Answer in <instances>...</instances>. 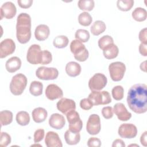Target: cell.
I'll list each match as a JSON object with an SVG mask.
<instances>
[{
    "label": "cell",
    "instance_id": "6da1fadb",
    "mask_svg": "<svg viewBox=\"0 0 147 147\" xmlns=\"http://www.w3.org/2000/svg\"><path fill=\"white\" fill-rule=\"evenodd\" d=\"M127 103L129 108L137 114H143L147 110V86L136 84L129 90Z\"/></svg>",
    "mask_w": 147,
    "mask_h": 147
},
{
    "label": "cell",
    "instance_id": "7a4b0ae2",
    "mask_svg": "<svg viewBox=\"0 0 147 147\" xmlns=\"http://www.w3.org/2000/svg\"><path fill=\"white\" fill-rule=\"evenodd\" d=\"M31 34L30 16L26 13H21L17 18V39L20 43L26 44L30 40Z\"/></svg>",
    "mask_w": 147,
    "mask_h": 147
},
{
    "label": "cell",
    "instance_id": "3957f363",
    "mask_svg": "<svg viewBox=\"0 0 147 147\" xmlns=\"http://www.w3.org/2000/svg\"><path fill=\"white\" fill-rule=\"evenodd\" d=\"M28 80L26 76L21 73L15 75L10 83V92L14 95L22 94L27 85Z\"/></svg>",
    "mask_w": 147,
    "mask_h": 147
},
{
    "label": "cell",
    "instance_id": "277c9868",
    "mask_svg": "<svg viewBox=\"0 0 147 147\" xmlns=\"http://www.w3.org/2000/svg\"><path fill=\"white\" fill-rule=\"evenodd\" d=\"M70 50L75 59L80 62L85 61L88 57V51L85 45L78 40H74L70 44Z\"/></svg>",
    "mask_w": 147,
    "mask_h": 147
},
{
    "label": "cell",
    "instance_id": "5b68a950",
    "mask_svg": "<svg viewBox=\"0 0 147 147\" xmlns=\"http://www.w3.org/2000/svg\"><path fill=\"white\" fill-rule=\"evenodd\" d=\"M92 103L93 105H107L111 102V98L107 91H92L88 98Z\"/></svg>",
    "mask_w": 147,
    "mask_h": 147
},
{
    "label": "cell",
    "instance_id": "8992f818",
    "mask_svg": "<svg viewBox=\"0 0 147 147\" xmlns=\"http://www.w3.org/2000/svg\"><path fill=\"white\" fill-rule=\"evenodd\" d=\"M109 71L111 79L114 82H118L123 78L126 66L121 61L113 62L109 65Z\"/></svg>",
    "mask_w": 147,
    "mask_h": 147
},
{
    "label": "cell",
    "instance_id": "52a82bcc",
    "mask_svg": "<svg viewBox=\"0 0 147 147\" xmlns=\"http://www.w3.org/2000/svg\"><path fill=\"white\" fill-rule=\"evenodd\" d=\"M67 121L69 123V130L74 133H79L82 129L83 122L79 113L75 110H72L66 114Z\"/></svg>",
    "mask_w": 147,
    "mask_h": 147
},
{
    "label": "cell",
    "instance_id": "ba28073f",
    "mask_svg": "<svg viewBox=\"0 0 147 147\" xmlns=\"http://www.w3.org/2000/svg\"><path fill=\"white\" fill-rule=\"evenodd\" d=\"M36 76L41 80H49L56 79L59 75V71L56 68L40 67L36 71Z\"/></svg>",
    "mask_w": 147,
    "mask_h": 147
},
{
    "label": "cell",
    "instance_id": "9c48e42d",
    "mask_svg": "<svg viewBox=\"0 0 147 147\" xmlns=\"http://www.w3.org/2000/svg\"><path fill=\"white\" fill-rule=\"evenodd\" d=\"M107 79L106 76L101 73L94 74L89 80L88 87L92 91H100L107 84Z\"/></svg>",
    "mask_w": 147,
    "mask_h": 147
},
{
    "label": "cell",
    "instance_id": "30bf717a",
    "mask_svg": "<svg viewBox=\"0 0 147 147\" xmlns=\"http://www.w3.org/2000/svg\"><path fill=\"white\" fill-rule=\"evenodd\" d=\"M101 129L100 119L98 115L93 114L90 115L86 125V130L91 135L98 134Z\"/></svg>",
    "mask_w": 147,
    "mask_h": 147
},
{
    "label": "cell",
    "instance_id": "8fae6325",
    "mask_svg": "<svg viewBox=\"0 0 147 147\" xmlns=\"http://www.w3.org/2000/svg\"><path fill=\"white\" fill-rule=\"evenodd\" d=\"M42 51L38 44H33L28 49L26 55L27 61L32 64H40Z\"/></svg>",
    "mask_w": 147,
    "mask_h": 147
},
{
    "label": "cell",
    "instance_id": "7c38bea8",
    "mask_svg": "<svg viewBox=\"0 0 147 147\" xmlns=\"http://www.w3.org/2000/svg\"><path fill=\"white\" fill-rule=\"evenodd\" d=\"M118 133L121 138H133L137 134V129L132 123H123L119 127Z\"/></svg>",
    "mask_w": 147,
    "mask_h": 147
},
{
    "label": "cell",
    "instance_id": "4fadbf2b",
    "mask_svg": "<svg viewBox=\"0 0 147 147\" xmlns=\"http://www.w3.org/2000/svg\"><path fill=\"white\" fill-rule=\"evenodd\" d=\"M16 49V44L11 38H6L0 43V58H5L12 54Z\"/></svg>",
    "mask_w": 147,
    "mask_h": 147
},
{
    "label": "cell",
    "instance_id": "5bb4252c",
    "mask_svg": "<svg viewBox=\"0 0 147 147\" xmlns=\"http://www.w3.org/2000/svg\"><path fill=\"white\" fill-rule=\"evenodd\" d=\"M56 107L59 111L66 115L68 112L76 109V103L72 99L62 98L57 102Z\"/></svg>",
    "mask_w": 147,
    "mask_h": 147
},
{
    "label": "cell",
    "instance_id": "9a60e30c",
    "mask_svg": "<svg viewBox=\"0 0 147 147\" xmlns=\"http://www.w3.org/2000/svg\"><path fill=\"white\" fill-rule=\"evenodd\" d=\"M17 9L15 5L11 2H6L3 3L0 8L1 20L3 17L6 19H11L16 14Z\"/></svg>",
    "mask_w": 147,
    "mask_h": 147
},
{
    "label": "cell",
    "instance_id": "2e32d148",
    "mask_svg": "<svg viewBox=\"0 0 147 147\" xmlns=\"http://www.w3.org/2000/svg\"><path fill=\"white\" fill-rule=\"evenodd\" d=\"M113 112L117 116L119 120L127 121L131 117V114L129 112L122 103H117L114 105Z\"/></svg>",
    "mask_w": 147,
    "mask_h": 147
},
{
    "label": "cell",
    "instance_id": "e0dca14e",
    "mask_svg": "<svg viewBox=\"0 0 147 147\" xmlns=\"http://www.w3.org/2000/svg\"><path fill=\"white\" fill-rule=\"evenodd\" d=\"M45 95L48 99L53 100L62 98L63 96V92L56 84H50L46 88Z\"/></svg>",
    "mask_w": 147,
    "mask_h": 147
},
{
    "label": "cell",
    "instance_id": "ac0fdd59",
    "mask_svg": "<svg viewBox=\"0 0 147 147\" xmlns=\"http://www.w3.org/2000/svg\"><path fill=\"white\" fill-rule=\"evenodd\" d=\"M45 144L48 147H62L63 144L61 140L56 132L48 131L45 138Z\"/></svg>",
    "mask_w": 147,
    "mask_h": 147
},
{
    "label": "cell",
    "instance_id": "d6986e66",
    "mask_svg": "<svg viewBox=\"0 0 147 147\" xmlns=\"http://www.w3.org/2000/svg\"><path fill=\"white\" fill-rule=\"evenodd\" d=\"M65 124V120L63 115L59 113L52 114L49 119V126L55 129H62Z\"/></svg>",
    "mask_w": 147,
    "mask_h": 147
},
{
    "label": "cell",
    "instance_id": "ffe728a7",
    "mask_svg": "<svg viewBox=\"0 0 147 147\" xmlns=\"http://www.w3.org/2000/svg\"><path fill=\"white\" fill-rule=\"evenodd\" d=\"M50 34L49 28L45 24L38 25L35 29L34 36L38 41H44Z\"/></svg>",
    "mask_w": 147,
    "mask_h": 147
},
{
    "label": "cell",
    "instance_id": "44dd1931",
    "mask_svg": "<svg viewBox=\"0 0 147 147\" xmlns=\"http://www.w3.org/2000/svg\"><path fill=\"white\" fill-rule=\"evenodd\" d=\"M21 67V60L17 56L11 57L9 59L5 64L6 70L10 73H13L20 69Z\"/></svg>",
    "mask_w": 147,
    "mask_h": 147
},
{
    "label": "cell",
    "instance_id": "7402d4cb",
    "mask_svg": "<svg viewBox=\"0 0 147 147\" xmlns=\"http://www.w3.org/2000/svg\"><path fill=\"white\" fill-rule=\"evenodd\" d=\"M80 65L75 61H70L66 64L65 72L67 74L71 77L78 76L81 72Z\"/></svg>",
    "mask_w": 147,
    "mask_h": 147
},
{
    "label": "cell",
    "instance_id": "603a6c76",
    "mask_svg": "<svg viewBox=\"0 0 147 147\" xmlns=\"http://www.w3.org/2000/svg\"><path fill=\"white\" fill-rule=\"evenodd\" d=\"M32 115L33 119L35 122L41 123L46 119L48 116V113L44 108L39 107L35 108L32 111Z\"/></svg>",
    "mask_w": 147,
    "mask_h": 147
},
{
    "label": "cell",
    "instance_id": "cb8c5ba5",
    "mask_svg": "<svg viewBox=\"0 0 147 147\" xmlns=\"http://www.w3.org/2000/svg\"><path fill=\"white\" fill-rule=\"evenodd\" d=\"M64 138L66 143L70 145H76L80 140L79 133H74L70 130H67L64 133Z\"/></svg>",
    "mask_w": 147,
    "mask_h": 147
},
{
    "label": "cell",
    "instance_id": "d4e9b609",
    "mask_svg": "<svg viewBox=\"0 0 147 147\" xmlns=\"http://www.w3.org/2000/svg\"><path fill=\"white\" fill-rule=\"evenodd\" d=\"M119 49L114 44H111L103 49V56L107 59H113L117 57Z\"/></svg>",
    "mask_w": 147,
    "mask_h": 147
},
{
    "label": "cell",
    "instance_id": "484cf974",
    "mask_svg": "<svg viewBox=\"0 0 147 147\" xmlns=\"http://www.w3.org/2000/svg\"><path fill=\"white\" fill-rule=\"evenodd\" d=\"M106 28L105 23L100 20L95 21L90 28L91 33L94 36H98L103 33Z\"/></svg>",
    "mask_w": 147,
    "mask_h": 147
},
{
    "label": "cell",
    "instance_id": "4316f807",
    "mask_svg": "<svg viewBox=\"0 0 147 147\" xmlns=\"http://www.w3.org/2000/svg\"><path fill=\"white\" fill-rule=\"evenodd\" d=\"M131 16L133 18L138 22H142L146 19V10L142 7H137L132 12Z\"/></svg>",
    "mask_w": 147,
    "mask_h": 147
},
{
    "label": "cell",
    "instance_id": "83f0119b",
    "mask_svg": "<svg viewBox=\"0 0 147 147\" xmlns=\"http://www.w3.org/2000/svg\"><path fill=\"white\" fill-rule=\"evenodd\" d=\"M43 84L38 81H33L29 87L30 93L35 96L41 95L42 93Z\"/></svg>",
    "mask_w": 147,
    "mask_h": 147
},
{
    "label": "cell",
    "instance_id": "f1b7e54d",
    "mask_svg": "<svg viewBox=\"0 0 147 147\" xmlns=\"http://www.w3.org/2000/svg\"><path fill=\"white\" fill-rule=\"evenodd\" d=\"M16 121L21 126L28 125L30 122V116L28 112L21 111L16 114Z\"/></svg>",
    "mask_w": 147,
    "mask_h": 147
},
{
    "label": "cell",
    "instance_id": "f546056e",
    "mask_svg": "<svg viewBox=\"0 0 147 147\" xmlns=\"http://www.w3.org/2000/svg\"><path fill=\"white\" fill-rule=\"evenodd\" d=\"M13 113L9 110H3L0 112V121L1 126L10 124L13 121Z\"/></svg>",
    "mask_w": 147,
    "mask_h": 147
},
{
    "label": "cell",
    "instance_id": "4dcf8cb0",
    "mask_svg": "<svg viewBox=\"0 0 147 147\" xmlns=\"http://www.w3.org/2000/svg\"><path fill=\"white\" fill-rule=\"evenodd\" d=\"M68 42L69 40L67 36L64 35H60L54 38L53 44L55 47L61 49L66 47L68 44Z\"/></svg>",
    "mask_w": 147,
    "mask_h": 147
},
{
    "label": "cell",
    "instance_id": "1f68e13d",
    "mask_svg": "<svg viewBox=\"0 0 147 147\" xmlns=\"http://www.w3.org/2000/svg\"><path fill=\"white\" fill-rule=\"evenodd\" d=\"M134 1L133 0H118L117 2V6L119 10L123 11L130 10L133 6Z\"/></svg>",
    "mask_w": 147,
    "mask_h": 147
},
{
    "label": "cell",
    "instance_id": "d6a6232c",
    "mask_svg": "<svg viewBox=\"0 0 147 147\" xmlns=\"http://www.w3.org/2000/svg\"><path fill=\"white\" fill-rule=\"evenodd\" d=\"M92 21L91 16L88 12L84 11L80 13L78 16L79 23L84 26H89Z\"/></svg>",
    "mask_w": 147,
    "mask_h": 147
},
{
    "label": "cell",
    "instance_id": "836d02e7",
    "mask_svg": "<svg viewBox=\"0 0 147 147\" xmlns=\"http://www.w3.org/2000/svg\"><path fill=\"white\" fill-rule=\"evenodd\" d=\"M79 8L84 11H91L95 6L93 0H80L78 2Z\"/></svg>",
    "mask_w": 147,
    "mask_h": 147
},
{
    "label": "cell",
    "instance_id": "e575fe53",
    "mask_svg": "<svg viewBox=\"0 0 147 147\" xmlns=\"http://www.w3.org/2000/svg\"><path fill=\"white\" fill-rule=\"evenodd\" d=\"M90 33L88 30L82 29H78L75 34V37L76 40H79L82 42H86L90 39Z\"/></svg>",
    "mask_w": 147,
    "mask_h": 147
},
{
    "label": "cell",
    "instance_id": "d590c367",
    "mask_svg": "<svg viewBox=\"0 0 147 147\" xmlns=\"http://www.w3.org/2000/svg\"><path fill=\"white\" fill-rule=\"evenodd\" d=\"M113 44H114L113 38L109 35H105L98 40V46L102 50Z\"/></svg>",
    "mask_w": 147,
    "mask_h": 147
},
{
    "label": "cell",
    "instance_id": "8d00e7d4",
    "mask_svg": "<svg viewBox=\"0 0 147 147\" xmlns=\"http://www.w3.org/2000/svg\"><path fill=\"white\" fill-rule=\"evenodd\" d=\"M111 94L113 98L115 100H120L123 98L124 89L121 86H116L112 89Z\"/></svg>",
    "mask_w": 147,
    "mask_h": 147
},
{
    "label": "cell",
    "instance_id": "74e56055",
    "mask_svg": "<svg viewBox=\"0 0 147 147\" xmlns=\"http://www.w3.org/2000/svg\"><path fill=\"white\" fill-rule=\"evenodd\" d=\"M52 60V56L51 53L48 50H43L41 52V56L40 59V64H48Z\"/></svg>",
    "mask_w": 147,
    "mask_h": 147
},
{
    "label": "cell",
    "instance_id": "f35d334b",
    "mask_svg": "<svg viewBox=\"0 0 147 147\" xmlns=\"http://www.w3.org/2000/svg\"><path fill=\"white\" fill-rule=\"evenodd\" d=\"M11 142L10 136L6 132H1L0 136V145L6 147Z\"/></svg>",
    "mask_w": 147,
    "mask_h": 147
},
{
    "label": "cell",
    "instance_id": "ab89813d",
    "mask_svg": "<svg viewBox=\"0 0 147 147\" xmlns=\"http://www.w3.org/2000/svg\"><path fill=\"white\" fill-rule=\"evenodd\" d=\"M93 106L92 102L88 98L82 99L80 102V107L84 110H88L91 109Z\"/></svg>",
    "mask_w": 147,
    "mask_h": 147
},
{
    "label": "cell",
    "instance_id": "60d3db41",
    "mask_svg": "<svg viewBox=\"0 0 147 147\" xmlns=\"http://www.w3.org/2000/svg\"><path fill=\"white\" fill-rule=\"evenodd\" d=\"M102 114L105 119H110L113 116V109L111 106H106L102 109Z\"/></svg>",
    "mask_w": 147,
    "mask_h": 147
},
{
    "label": "cell",
    "instance_id": "b9f144b4",
    "mask_svg": "<svg viewBox=\"0 0 147 147\" xmlns=\"http://www.w3.org/2000/svg\"><path fill=\"white\" fill-rule=\"evenodd\" d=\"M45 131L42 129H39L35 131L34 133V142L35 143L39 142L44 137Z\"/></svg>",
    "mask_w": 147,
    "mask_h": 147
},
{
    "label": "cell",
    "instance_id": "7bdbcfd3",
    "mask_svg": "<svg viewBox=\"0 0 147 147\" xmlns=\"http://www.w3.org/2000/svg\"><path fill=\"white\" fill-rule=\"evenodd\" d=\"M87 146L89 147H99L101 146V141L98 138L91 137L87 141Z\"/></svg>",
    "mask_w": 147,
    "mask_h": 147
},
{
    "label": "cell",
    "instance_id": "ee69618b",
    "mask_svg": "<svg viewBox=\"0 0 147 147\" xmlns=\"http://www.w3.org/2000/svg\"><path fill=\"white\" fill-rule=\"evenodd\" d=\"M138 38L142 44L147 45V28L141 29L139 33Z\"/></svg>",
    "mask_w": 147,
    "mask_h": 147
},
{
    "label": "cell",
    "instance_id": "f6af8a7d",
    "mask_svg": "<svg viewBox=\"0 0 147 147\" xmlns=\"http://www.w3.org/2000/svg\"><path fill=\"white\" fill-rule=\"evenodd\" d=\"M17 3L20 7L23 9H28L32 6L33 3V1L32 0H18Z\"/></svg>",
    "mask_w": 147,
    "mask_h": 147
},
{
    "label": "cell",
    "instance_id": "bcb514c9",
    "mask_svg": "<svg viewBox=\"0 0 147 147\" xmlns=\"http://www.w3.org/2000/svg\"><path fill=\"white\" fill-rule=\"evenodd\" d=\"M139 52L142 56H147V45L141 43L139 45Z\"/></svg>",
    "mask_w": 147,
    "mask_h": 147
},
{
    "label": "cell",
    "instance_id": "7dc6e473",
    "mask_svg": "<svg viewBox=\"0 0 147 147\" xmlns=\"http://www.w3.org/2000/svg\"><path fill=\"white\" fill-rule=\"evenodd\" d=\"M113 147H125V144L123 140L121 139H117L114 140L112 144Z\"/></svg>",
    "mask_w": 147,
    "mask_h": 147
},
{
    "label": "cell",
    "instance_id": "c3c4849f",
    "mask_svg": "<svg viewBox=\"0 0 147 147\" xmlns=\"http://www.w3.org/2000/svg\"><path fill=\"white\" fill-rule=\"evenodd\" d=\"M146 134H147V131H145L142 134V135L141 136V137H140L141 144L144 146H146V145H147V141H146L147 136H146Z\"/></svg>",
    "mask_w": 147,
    "mask_h": 147
},
{
    "label": "cell",
    "instance_id": "681fc988",
    "mask_svg": "<svg viewBox=\"0 0 147 147\" xmlns=\"http://www.w3.org/2000/svg\"><path fill=\"white\" fill-rule=\"evenodd\" d=\"M146 61H143L142 63H141L140 66L141 70L145 72H146Z\"/></svg>",
    "mask_w": 147,
    "mask_h": 147
},
{
    "label": "cell",
    "instance_id": "f907efd6",
    "mask_svg": "<svg viewBox=\"0 0 147 147\" xmlns=\"http://www.w3.org/2000/svg\"><path fill=\"white\" fill-rule=\"evenodd\" d=\"M136 146L139 147V145H135V144H133H133H131V145H129V146Z\"/></svg>",
    "mask_w": 147,
    "mask_h": 147
}]
</instances>
